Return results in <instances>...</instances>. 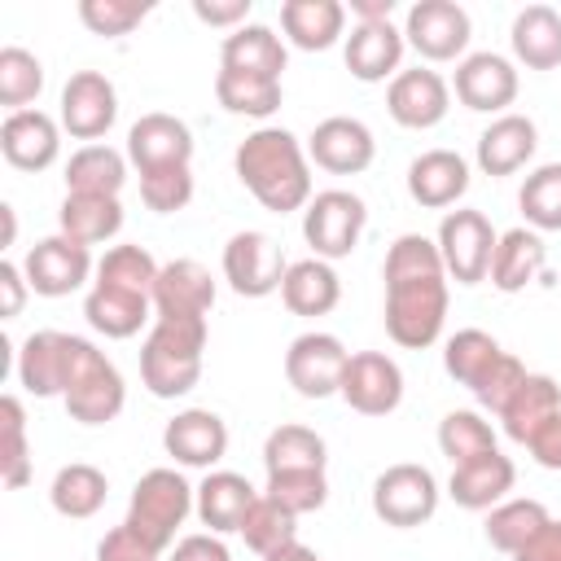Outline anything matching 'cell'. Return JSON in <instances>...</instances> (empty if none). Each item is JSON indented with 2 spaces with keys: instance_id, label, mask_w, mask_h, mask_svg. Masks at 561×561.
<instances>
[{
  "instance_id": "6da1fadb",
  "label": "cell",
  "mask_w": 561,
  "mask_h": 561,
  "mask_svg": "<svg viewBox=\"0 0 561 561\" xmlns=\"http://www.w3.org/2000/svg\"><path fill=\"white\" fill-rule=\"evenodd\" d=\"M381 276H386V333L408 351L434 346L447 324V267L438 241L421 232H403L386 250Z\"/></svg>"
},
{
  "instance_id": "7a4b0ae2",
  "label": "cell",
  "mask_w": 561,
  "mask_h": 561,
  "mask_svg": "<svg viewBox=\"0 0 561 561\" xmlns=\"http://www.w3.org/2000/svg\"><path fill=\"white\" fill-rule=\"evenodd\" d=\"M237 180L254 193V202L272 215L302 210L311 202V167L307 149L285 127H259L250 131L232 153Z\"/></svg>"
},
{
  "instance_id": "3957f363",
  "label": "cell",
  "mask_w": 561,
  "mask_h": 561,
  "mask_svg": "<svg viewBox=\"0 0 561 561\" xmlns=\"http://www.w3.org/2000/svg\"><path fill=\"white\" fill-rule=\"evenodd\" d=\"M206 337V320H153L140 346V381L153 399H180L202 381Z\"/></svg>"
},
{
  "instance_id": "277c9868",
  "label": "cell",
  "mask_w": 561,
  "mask_h": 561,
  "mask_svg": "<svg viewBox=\"0 0 561 561\" xmlns=\"http://www.w3.org/2000/svg\"><path fill=\"white\" fill-rule=\"evenodd\" d=\"M197 508V491L175 473V469H149L140 473V482L131 486V508H127V526L149 539L158 552L175 548V530L184 526V517Z\"/></svg>"
},
{
  "instance_id": "5b68a950",
  "label": "cell",
  "mask_w": 561,
  "mask_h": 561,
  "mask_svg": "<svg viewBox=\"0 0 561 561\" xmlns=\"http://www.w3.org/2000/svg\"><path fill=\"white\" fill-rule=\"evenodd\" d=\"M364 224H368V206L351 188H324L302 210V237L316 250V259H324V263L346 259L359 245Z\"/></svg>"
},
{
  "instance_id": "8992f818",
  "label": "cell",
  "mask_w": 561,
  "mask_h": 561,
  "mask_svg": "<svg viewBox=\"0 0 561 561\" xmlns=\"http://www.w3.org/2000/svg\"><path fill=\"white\" fill-rule=\"evenodd\" d=\"M88 351V337L61 333V329H35L18 351V381L35 399H61L79 359Z\"/></svg>"
},
{
  "instance_id": "52a82bcc",
  "label": "cell",
  "mask_w": 561,
  "mask_h": 561,
  "mask_svg": "<svg viewBox=\"0 0 561 561\" xmlns=\"http://www.w3.org/2000/svg\"><path fill=\"white\" fill-rule=\"evenodd\" d=\"M495 228L482 210H447L443 224H438V254H443V267L456 285H478L486 280L491 272V254H495Z\"/></svg>"
},
{
  "instance_id": "ba28073f",
  "label": "cell",
  "mask_w": 561,
  "mask_h": 561,
  "mask_svg": "<svg viewBox=\"0 0 561 561\" xmlns=\"http://www.w3.org/2000/svg\"><path fill=\"white\" fill-rule=\"evenodd\" d=\"M373 513L386 522V526H399V530H412L421 522H430L438 513V482L425 465H390L377 473L373 482Z\"/></svg>"
},
{
  "instance_id": "9c48e42d",
  "label": "cell",
  "mask_w": 561,
  "mask_h": 561,
  "mask_svg": "<svg viewBox=\"0 0 561 561\" xmlns=\"http://www.w3.org/2000/svg\"><path fill=\"white\" fill-rule=\"evenodd\" d=\"M61 403H66L70 421H79V425H105L127 403L123 373L114 368V359H105V351H96L88 342V351H83V359H79V368H75Z\"/></svg>"
},
{
  "instance_id": "30bf717a",
  "label": "cell",
  "mask_w": 561,
  "mask_h": 561,
  "mask_svg": "<svg viewBox=\"0 0 561 561\" xmlns=\"http://www.w3.org/2000/svg\"><path fill=\"white\" fill-rule=\"evenodd\" d=\"M22 272H26V285L31 294L39 298H66L75 289L88 285V276H96V263H92V250L70 241L66 232H53L44 241H35L22 259Z\"/></svg>"
},
{
  "instance_id": "8fae6325",
  "label": "cell",
  "mask_w": 561,
  "mask_h": 561,
  "mask_svg": "<svg viewBox=\"0 0 561 561\" xmlns=\"http://www.w3.org/2000/svg\"><path fill=\"white\" fill-rule=\"evenodd\" d=\"M289 263H285V250L259 232V228H245V232H232L228 245H224V280L232 285V294L241 298H267L280 289Z\"/></svg>"
},
{
  "instance_id": "7c38bea8",
  "label": "cell",
  "mask_w": 561,
  "mask_h": 561,
  "mask_svg": "<svg viewBox=\"0 0 561 561\" xmlns=\"http://www.w3.org/2000/svg\"><path fill=\"white\" fill-rule=\"evenodd\" d=\"M351 351L342 346V337L311 329L298 333L285 351V381L302 394V399H329L342 390V373H346Z\"/></svg>"
},
{
  "instance_id": "4fadbf2b",
  "label": "cell",
  "mask_w": 561,
  "mask_h": 561,
  "mask_svg": "<svg viewBox=\"0 0 561 561\" xmlns=\"http://www.w3.org/2000/svg\"><path fill=\"white\" fill-rule=\"evenodd\" d=\"M473 22L456 0H416L403 22V39L425 61H456L469 48Z\"/></svg>"
},
{
  "instance_id": "5bb4252c",
  "label": "cell",
  "mask_w": 561,
  "mask_h": 561,
  "mask_svg": "<svg viewBox=\"0 0 561 561\" xmlns=\"http://www.w3.org/2000/svg\"><path fill=\"white\" fill-rule=\"evenodd\" d=\"M118 118V92L101 70H75L61 88V110L57 123L75 140H101Z\"/></svg>"
},
{
  "instance_id": "9a60e30c",
  "label": "cell",
  "mask_w": 561,
  "mask_h": 561,
  "mask_svg": "<svg viewBox=\"0 0 561 561\" xmlns=\"http://www.w3.org/2000/svg\"><path fill=\"white\" fill-rule=\"evenodd\" d=\"M337 394L359 416H390L403 403V368L386 351H355L346 359Z\"/></svg>"
},
{
  "instance_id": "2e32d148",
  "label": "cell",
  "mask_w": 561,
  "mask_h": 561,
  "mask_svg": "<svg viewBox=\"0 0 561 561\" xmlns=\"http://www.w3.org/2000/svg\"><path fill=\"white\" fill-rule=\"evenodd\" d=\"M127 162L149 175V171H167V167H188L193 162V131L184 118L175 114H140L127 131Z\"/></svg>"
},
{
  "instance_id": "e0dca14e",
  "label": "cell",
  "mask_w": 561,
  "mask_h": 561,
  "mask_svg": "<svg viewBox=\"0 0 561 561\" xmlns=\"http://www.w3.org/2000/svg\"><path fill=\"white\" fill-rule=\"evenodd\" d=\"M456 101L465 110H478V114H504L513 101H517V66L500 53H469L460 66H456Z\"/></svg>"
},
{
  "instance_id": "ac0fdd59",
  "label": "cell",
  "mask_w": 561,
  "mask_h": 561,
  "mask_svg": "<svg viewBox=\"0 0 561 561\" xmlns=\"http://www.w3.org/2000/svg\"><path fill=\"white\" fill-rule=\"evenodd\" d=\"M447 105H451V88L438 70H425V66H412V70H399L386 88V110L399 127H412V131H425V127H438L447 118Z\"/></svg>"
},
{
  "instance_id": "d6986e66",
  "label": "cell",
  "mask_w": 561,
  "mask_h": 561,
  "mask_svg": "<svg viewBox=\"0 0 561 561\" xmlns=\"http://www.w3.org/2000/svg\"><path fill=\"white\" fill-rule=\"evenodd\" d=\"M307 158L316 167H324L329 175H359L373 167L377 158V140L368 131V123L333 114L324 123H316V131L307 136Z\"/></svg>"
},
{
  "instance_id": "ffe728a7",
  "label": "cell",
  "mask_w": 561,
  "mask_h": 561,
  "mask_svg": "<svg viewBox=\"0 0 561 561\" xmlns=\"http://www.w3.org/2000/svg\"><path fill=\"white\" fill-rule=\"evenodd\" d=\"M162 447L184 469H210V465H219L228 456V425L210 408H184V412H175L167 421Z\"/></svg>"
},
{
  "instance_id": "44dd1931",
  "label": "cell",
  "mask_w": 561,
  "mask_h": 561,
  "mask_svg": "<svg viewBox=\"0 0 561 561\" xmlns=\"http://www.w3.org/2000/svg\"><path fill=\"white\" fill-rule=\"evenodd\" d=\"M215 307V280L197 259H171L153 285L158 320H206Z\"/></svg>"
},
{
  "instance_id": "7402d4cb",
  "label": "cell",
  "mask_w": 561,
  "mask_h": 561,
  "mask_svg": "<svg viewBox=\"0 0 561 561\" xmlns=\"http://www.w3.org/2000/svg\"><path fill=\"white\" fill-rule=\"evenodd\" d=\"M0 153L18 171H44L61 153V123L44 110H18L0 123Z\"/></svg>"
},
{
  "instance_id": "603a6c76",
  "label": "cell",
  "mask_w": 561,
  "mask_h": 561,
  "mask_svg": "<svg viewBox=\"0 0 561 561\" xmlns=\"http://www.w3.org/2000/svg\"><path fill=\"white\" fill-rule=\"evenodd\" d=\"M408 193L425 210L456 206L469 193V162L456 149H425L408 162Z\"/></svg>"
},
{
  "instance_id": "cb8c5ba5",
  "label": "cell",
  "mask_w": 561,
  "mask_h": 561,
  "mask_svg": "<svg viewBox=\"0 0 561 561\" xmlns=\"http://www.w3.org/2000/svg\"><path fill=\"white\" fill-rule=\"evenodd\" d=\"M513 482H517V469H513V460L495 447V451H486V456H473V460H465V465H451V478H447V495L460 504V508H469V513H491L495 504H504V495L513 491Z\"/></svg>"
},
{
  "instance_id": "d4e9b609",
  "label": "cell",
  "mask_w": 561,
  "mask_h": 561,
  "mask_svg": "<svg viewBox=\"0 0 561 561\" xmlns=\"http://www.w3.org/2000/svg\"><path fill=\"white\" fill-rule=\"evenodd\" d=\"M403 31L394 22H359L351 35H346V70L359 79V83H381V79H394L399 75V61H403Z\"/></svg>"
},
{
  "instance_id": "484cf974",
  "label": "cell",
  "mask_w": 561,
  "mask_h": 561,
  "mask_svg": "<svg viewBox=\"0 0 561 561\" xmlns=\"http://www.w3.org/2000/svg\"><path fill=\"white\" fill-rule=\"evenodd\" d=\"M539 127L526 114H500L478 136V167L482 175H513L535 158Z\"/></svg>"
},
{
  "instance_id": "4316f807",
  "label": "cell",
  "mask_w": 561,
  "mask_h": 561,
  "mask_svg": "<svg viewBox=\"0 0 561 561\" xmlns=\"http://www.w3.org/2000/svg\"><path fill=\"white\" fill-rule=\"evenodd\" d=\"M149 307H153V294L123 289V285H110V280H92V289L83 298L88 324L105 337H136L140 324L149 320Z\"/></svg>"
},
{
  "instance_id": "83f0119b",
  "label": "cell",
  "mask_w": 561,
  "mask_h": 561,
  "mask_svg": "<svg viewBox=\"0 0 561 561\" xmlns=\"http://www.w3.org/2000/svg\"><path fill=\"white\" fill-rule=\"evenodd\" d=\"M289 53H285V39L263 26V22H245L237 26L232 35H224L219 44V70H241V75H267V79H280Z\"/></svg>"
},
{
  "instance_id": "f1b7e54d",
  "label": "cell",
  "mask_w": 561,
  "mask_h": 561,
  "mask_svg": "<svg viewBox=\"0 0 561 561\" xmlns=\"http://www.w3.org/2000/svg\"><path fill=\"white\" fill-rule=\"evenodd\" d=\"M561 412V386L548 377V373H526V381L513 390V399L500 408V425L513 443H530L543 421H552Z\"/></svg>"
},
{
  "instance_id": "f546056e",
  "label": "cell",
  "mask_w": 561,
  "mask_h": 561,
  "mask_svg": "<svg viewBox=\"0 0 561 561\" xmlns=\"http://www.w3.org/2000/svg\"><path fill=\"white\" fill-rule=\"evenodd\" d=\"M280 26H285V39L294 48L324 53L342 39L346 4L342 0H285L280 4Z\"/></svg>"
},
{
  "instance_id": "4dcf8cb0",
  "label": "cell",
  "mask_w": 561,
  "mask_h": 561,
  "mask_svg": "<svg viewBox=\"0 0 561 561\" xmlns=\"http://www.w3.org/2000/svg\"><path fill=\"white\" fill-rule=\"evenodd\" d=\"M543 263H548V250L539 241L535 228H508L500 241H495V254H491V285L500 294H522L530 280L543 276Z\"/></svg>"
},
{
  "instance_id": "1f68e13d",
  "label": "cell",
  "mask_w": 561,
  "mask_h": 561,
  "mask_svg": "<svg viewBox=\"0 0 561 561\" xmlns=\"http://www.w3.org/2000/svg\"><path fill=\"white\" fill-rule=\"evenodd\" d=\"M342 298V280L333 272V263L324 259H298L289 263L285 280H280V302L294 311V316H329Z\"/></svg>"
},
{
  "instance_id": "d6a6232c",
  "label": "cell",
  "mask_w": 561,
  "mask_h": 561,
  "mask_svg": "<svg viewBox=\"0 0 561 561\" xmlns=\"http://www.w3.org/2000/svg\"><path fill=\"white\" fill-rule=\"evenodd\" d=\"M254 500H259V491L241 473L215 469L197 486V517H202V526H210V535H228V530H241V517Z\"/></svg>"
},
{
  "instance_id": "836d02e7",
  "label": "cell",
  "mask_w": 561,
  "mask_h": 561,
  "mask_svg": "<svg viewBox=\"0 0 561 561\" xmlns=\"http://www.w3.org/2000/svg\"><path fill=\"white\" fill-rule=\"evenodd\" d=\"M513 57L530 70H557L561 66V13L552 4H526L513 18Z\"/></svg>"
},
{
  "instance_id": "e575fe53",
  "label": "cell",
  "mask_w": 561,
  "mask_h": 561,
  "mask_svg": "<svg viewBox=\"0 0 561 561\" xmlns=\"http://www.w3.org/2000/svg\"><path fill=\"white\" fill-rule=\"evenodd\" d=\"M57 228L79 241V245H101L118 237L123 228V202L118 197H88V193H66L57 206Z\"/></svg>"
},
{
  "instance_id": "d590c367",
  "label": "cell",
  "mask_w": 561,
  "mask_h": 561,
  "mask_svg": "<svg viewBox=\"0 0 561 561\" xmlns=\"http://www.w3.org/2000/svg\"><path fill=\"white\" fill-rule=\"evenodd\" d=\"M127 184V153L110 145H83L66 162V193H88V197H118Z\"/></svg>"
},
{
  "instance_id": "8d00e7d4",
  "label": "cell",
  "mask_w": 561,
  "mask_h": 561,
  "mask_svg": "<svg viewBox=\"0 0 561 561\" xmlns=\"http://www.w3.org/2000/svg\"><path fill=\"white\" fill-rule=\"evenodd\" d=\"M105 495H110V482H105V473H101L96 465H88V460L61 465L57 478H53V486H48L53 508H57L61 517H70V522H83V517L101 513Z\"/></svg>"
},
{
  "instance_id": "74e56055",
  "label": "cell",
  "mask_w": 561,
  "mask_h": 561,
  "mask_svg": "<svg viewBox=\"0 0 561 561\" xmlns=\"http://www.w3.org/2000/svg\"><path fill=\"white\" fill-rule=\"evenodd\" d=\"M280 79H267V75H241V70H219L215 75V101L228 110V114H241V118H272L280 110Z\"/></svg>"
},
{
  "instance_id": "f35d334b",
  "label": "cell",
  "mask_w": 561,
  "mask_h": 561,
  "mask_svg": "<svg viewBox=\"0 0 561 561\" xmlns=\"http://www.w3.org/2000/svg\"><path fill=\"white\" fill-rule=\"evenodd\" d=\"M329 447L307 425H276L263 443V469L267 473H298V469H324Z\"/></svg>"
},
{
  "instance_id": "ab89813d",
  "label": "cell",
  "mask_w": 561,
  "mask_h": 561,
  "mask_svg": "<svg viewBox=\"0 0 561 561\" xmlns=\"http://www.w3.org/2000/svg\"><path fill=\"white\" fill-rule=\"evenodd\" d=\"M504 355V346L491 337V333H482V329H456L451 337H447V346H443V368H447V377L456 381V386H465V390H473L486 373H491V364Z\"/></svg>"
},
{
  "instance_id": "60d3db41",
  "label": "cell",
  "mask_w": 561,
  "mask_h": 561,
  "mask_svg": "<svg viewBox=\"0 0 561 561\" xmlns=\"http://www.w3.org/2000/svg\"><path fill=\"white\" fill-rule=\"evenodd\" d=\"M548 522H552V517H548V508H543L539 500H504V504H495L491 517H486V543L513 557V552H517L526 539H535Z\"/></svg>"
},
{
  "instance_id": "b9f144b4",
  "label": "cell",
  "mask_w": 561,
  "mask_h": 561,
  "mask_svg": "<svg viewBox=\"0 0 561 561\" xmlns=\"http://www.w3.org/2000/svg\"><path fill=\"white\" fill-rule=\"evenodd\" d=\"M237 535L245 539V548H250V552L267 557V552H276V548H285V543H294V539H298V517H294L289 508H280L272 495H259V500L245 508V517H241V530H237Z\"/></svg>"
},
{
  "instance_id": "7bdbcfd3",
  "label": "cell",
  "mask_w": 561,
  "mask_h": 561,
  "mask_svg": "<svg viewBox=\"0 0 561 561\" xmlns=\"http://www.w3.org/2000/svg\"><path fill=\"white\" fill-rule=\"evenodd\" d=\"M517 206L535 232H561V162H543L526 175Z\"/></svg>"
},
{
  "instance_id": "ee69618b",
  "label": "cell",
  "mask_w": 561,
  "mask_h": 561,
  "mask_svg": "<svg viewBox=\"0 0 561 561\" xmlns=\"http://www.w3.org/2000/svg\"><path fill=\"white\" fill-rule=\"evenodd\" d=\"M44 92V66L35 53L18 48V44H4L0 48V105L9 114L18 110H31V101Z\"/></svg>"
},
{
  "instance_id": "f6af8a7d",
  "label": "cell",
  "mask_w": 561,
  "mask_h": 561,
  "mask_svg": "<svg viewBox=\"0 0 561 561\" xmlns=\"http://www.w3.org/2000/svg\"><path fill=\"white\" fill-rule=\"evenodd\" d=\"M438 447H443V456H447L451 465H465V460H473V456L495 451V430H491V421H482L473 408H456V412H447V416L438 421Z\"/></svg>"
},
{
  "instance_id": "bcb514c9",
  "label": "cell",
  "mask_w": 561,
  "mask_h": 561,
  "mask_svg": "<svg viewBox=\"0 0 561 561\" xmlns=\"http://www.w3.org/2000/svg\"><path fill=\"white\" fill-rule=\"evenodd\" d=\"M0 430H4V443H0V478L9 491H22L31 482V443H26V412H22V399L18 394H4L0 399Z\"/></svg>"
},
{
  "instance_id": "7dc6e473",
  "label": "cell",
  "mask_w": 561,
  "mask_h": 561,
  "mask_svg": "<svg viewBox=\"0 0 561 561\" xmlns=\"http://www.w3.org/2000/svg\"><path fill=\"white\" fill-rule=\"evenodd\" d=\"M158 263L145 245H110L105 259L96 263V280H110V285H123V289H140V294H153L158 285Z\"/></svg>"
},
{
  "instance_id": "c3c4849f",
  "label": "cell",
  "mask_w": 561,
  "mask_h": 561,
  "mask_svg": "<svg viewBox=\"0 0 561 561\" xmlns=\"http://www.w3.org/2000/svg\"><path fill=\"white\" fill-rule=\"evenodd\" d=\"M263 495H272L280 508H289L294 517H302V513H316V508H324V500H329V478H324V469H298V473H267V491Z\"/></svg>"
},
{
  "instance_id": "681fc988",
  "label": "cell",
  "mask_w": 561,
  "mask_h": 561,
  "mask_svg": "<svg viewBox=\"0 0 561 561\" xmlns=\"http://www.w3.org/2000/svg\"><path fill=\"white\" fill-rule=\"evenodd\" d=\"M145 18H149V4L145 0H79V22L92 35H105V39L131 35Z\"/></svg>"
},
{
  "instance_id": "f907efd6",
  "label": "cell",
  "mask_w": 561,
  "mask_h": 561,
  "mask_svg": "<svg viewBox=\"0 0 561 561\" xmlns=\"http://www.w3.org/2000/svg\"><path fill=\"white\" fill-rule=\"evenodd\" d=\"M140 202L158 215H175L193 202V171L188 167H167V171H149L140 175Z\"/></svg>"
},
{
  "instance_id": "816d5d0a",
  "label": "cell",
  "mask_w": 561,
  "mask_h": 561,
  "mask_svg": "<svg viewBox=\"0 0 561 561\" xmlns=\"http://www.w3.org/2000/svg\"><path fill=\"white\" fill-rule=\"evenodd\" d=\"M522 381H526V368H522V359L504 351V355L491 364V373H486V377H482V381H478L469 394H473V399H478L486 412H495V416H500V408L513 399V390H517Z\"/></svg>"
},
{
  "instance_id": "f5cc1de1",
  "label": "cell",
  "mask_w": 561,
  "mask_h": 561,
  "mask_svg": "<svg viewBox=\"0 0 561 561\" xmlns=\"http://www.w3.org/2000/svg\"><path fill=\"white\" fill-rule=\"evenodd\" d=\"M158 557L162 552L149 539H140L127 522L114 526V530H105V539L96 543V561H158Z\"/></svg>"
},
{
  "instance_id": "db71d44e",
  "label": "cell",
  "mask_w": 561,
  "mask_h": 561,
  "mask_svg": "<svg viewBox=\"0 0 561 561\" xmlns=\"http://www.w3.org/2000/svg\"><path fill=\"white\" fill-rule=\"evenodd\" d=\"M193 18L206 26H245L250 18V0H193Z\"/></svg>"
},
{
  "instance_id": "11a10c76",
  "label": "cell",
  "mask_w": 561,
  "mask_h": 561,
  "mask_svg": "<svg viewBox=\"0 0 561 561\" xmlns=\"http://www.w3.org/2000/svg\"><path fill=\"white\" fill-rule=\"evenodd\" d=\"M0 294H4V302H0V316H4V320L22 316V302H26L31 285H26V272H22L13 259H4V263H0Z\"/></svg>"
},
{
  "instance_id": "9f6ffc18",
  "label": "cell",
  "mask_w": 561,
  "mask_h": 561,
  "mask_svg": "<svg viewBox=\"0 0 561 561\" xmlns=\"http://www.w3.org/2000/svg\"><path fill=\"white\" fill-rule=\"evenodd\" d=\"M171 561H232V552L224 548L219 535H184L171 548Z\"/></svg>"
},
{
  "instance_id": "6f0895ef",
  "label": "cell",
  "mask_w": 561,
  "mask_h": 561,
  "mask_svg": "<svg viewBox=\"0 0 561 561\" xmlns=\"http://www.w3.org/2000/svg\"><path fill=\"white\" fill-rule=\"evenodd\" d=\"M513 561H561V522L552 517L535 539H526V543L513 552Z\"/></svg>"
},
{
  "instance_id": "680465c9",
  "label": "cell",
  "mask_w": 561,
  "mask_h": 561,
  "mask_svg": "<svg viewBox=\"0 0 561 561\" xmlns=\"http://www.w3.org/2000/svg\"><path fill=\"white\" fill-rule=\"evenodd\" d=\"M526 447H530L535 465H543V469H561V412H557L552 421H543V430H539Z\"/></svg>"
},
{
  "instance_id": "91938a15",
  "label": "cell",
  "mask_w": 561,
  "mask_h": 561,
  "mask_svg": "<svg viewBox=\"0 0 561 561\" xmlns=\"http://www.w3.org/2000/svg\"><path fill=\"white\" fill-rule=\"evenodd\" d=\"M351 9H355L359 22H390L394 0H351Z\"/></svg>"
},
{
  "instance_id": "94428289",
  "label": "cell",
  "mask_w": 561,
  "mask_h": 561,
  "mask_svg": "<svg viewBox=\"0 0 561 561\" xmlns=\"http://www.w3.org/2000/svg\"><path fill=\"white\" fill-rule=\"evenodd\" d=\"M263 561H320V552L294 539V543H285V548H276V552H267Z\"/></svg>"
},
{
  "instance_id": "6125c7cd",
  "label": "cell",
  "mask_w": 561,
  "mask_h": 561,
  "mask_svg": "<svg viewBox=\"0 0 561 561\" xmlns=\"http://www.w3.org/2000/svg\"><path fill=\"white\" fill-rule=\"evenodd\" d=\"M0 215H4V245H13V237H18V219H13V206H0Z\"/></svg>"
}]
</instances>
